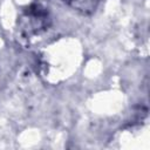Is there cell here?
<instances>
[{
	"mask_svg": "<svg viewBox=\"0 0 150 150\" xmlns=\"http://www.w3.org/2000/svg\"><path fill=\"white\" fill-rule=\"evenodd\" d=\"M49 25V12L40 2H33L32 5H29L20 18V28L22 33L28 36L46 30Z\"/></svg>",
	"mask_w": 150,
	"mask_h": 150,
	"instance_id": "1",
	"label": "cell"
},
{
	"mask_svg": "<svg viewBox=\"0 0 150 150\" xmlns=\"http://www.w3.org/2000/svg\"><path fill=\"white\" fill-rule=\"evenodd\" d=\"M62 2L83 15H91L95 13L100 0H62Z\"/></svg>",
	"mask_w": 150,
	"mask_h": 150,
	"instance_id": "2",
	"label": "cell"
}]
</instances>
